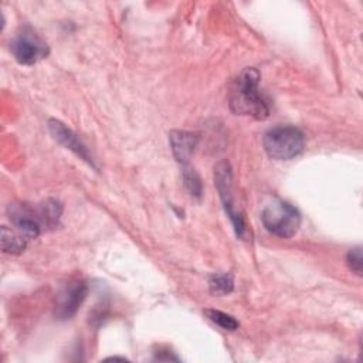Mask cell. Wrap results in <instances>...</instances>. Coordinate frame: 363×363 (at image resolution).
<instances>
[{
  "label": "cell",
  "mask_w": 363,
  "mask_h": 363,
  "mask_svg": "<svg viewBox=\"0 0 363 363\" xmlns=\"http://www.w3.org/2000/svg\"><path fill=\"white\" fill-rule=\"evenodd\" d=\"M259 72L252 68H244L237 77L231 94L230 108L237 115H250L255 119H265L269 115V108L258 91Z\"/></svg>",
  "instance_id": "cell-1"
},
{
  "label": "cell",
  "mask_w": 363,
  "mask_h": 363,
  "mask_svg": "<svg viewBox=\"0 0 363 363\" xmlns=\"http://www.w3.org/2000/svg\"><path fill=\"white\" fill-rule=\"evenodd\" d=\"M305 146L303 133L295 126H275L264 136L267 155L277 160H289L298 156Z\"/></svg>",
  "instance_id": "cell-2"
},
{
  "label": "cell",
  "mask_w": 363,
  "mask_h": 363,
  "mask_svg": "<svg viewBox=\"0 0 363 363\" xmlns=\"http://www.w3.org/2000/svg\"><path fill=\"white\" fill-rule=\"evenodd\" d=\"M264 227L274 235L281 238H289L295 235L301 225L299 211L284 200H275L269 203L261 213Z\"/></svg>",
  "instance_id": "cell-3"
},
{
  "label": "cell",
  "mask_w": 363,
  "mask_h": 363,
  "mask_svg": "<svg viewBox=\"0 0 363 363\" xmlns=\"http://www.w3.org/2000/svg\"><path fill=\"white\" fill-rule=\"evenodd\" d=\"M214 180H216V187L218 190V196L223 201L224 210L227 213V216L230 217L235 234L240 238H245V233H247V227H245V221L244 217L241 216L240 211L235 210L234 207V197H233V172H231V166L228 162L223 160L220 163H217V166L214 167Z\"/></svg>",
  "instance_id": "cell-4"
},
{
  "label": "cell",
  "mask_w": 363,
  "mask_h": 363,
  "mask_svg": "<svg viewBox=\"0 0 363 363\" xmlns=\"http://www.w3.org/2000/svg\"><path fill=\"white\" fill-rule=\"evenodd\" d=\"M11 50L16 60L24 65H33L48 54L47 44L28 27L14 38Z\"/></svg>",
  "instance_id": "cell-5"
},
{
  "label": "cell",
  "mask_w": 363,
  "mask_h": 363,
  "mask_svg": "<svg viewBox=\"0 0 363 363\" xmlns=\"http://www.w3.org/2000/svg\"><path fill=\"white\" fill-rule=\"evenodd\" d=\"M10 220L17 231L27 240L37 238L44 227L38 207L34 208L27 203H13L9 206Z\"/></svg>",
  "instance_id": "cell-6"
},
{
  "label": "cell",
  "mask_w": 363,
  "mask_h": 363,
  "mask_svg": "<svg viewBox=\"0 0 363 363\" xmlns=\"http://www.w3.org/2000/svg\"><path fill=\"white\" fill-rule=\"evenodd\" d=\"M88 294V286L84 281H74L69 282L64 291L61 292L57 309H55V316L58 319H69L77 313L82 302L85 301Z\"/></svg>",
  "instance_id": "cell-7"
},
{
  "label": "cell",
  "mask_w": 363,
  "mask_h": 363,
  "mask_svg": "<svg viewBox=\"0 0 363 363\" xmlns=\"http://www.w3.org/2000/svg\"><path fill=\"white\" fill-rule=\"evenodd\" d=\"M48 129L52 135V138L61 143L64 147L69 149L72 153H75L79 159H82L84 162H86L88 164H91L92 167H96L94 163V159L91 156V153L88 152L86 146L79 140V138L69 129L67 128L61 121L57 119H50L48 121Z\"/></svg>",
  "instance_id": "cell-8"
},
{
  "label": "cell",
  "mask_w": 363,
  "mask_h": 363,
  "mask_svg": "<svg viewBox=\"0 0 363 363\" xmlns=\"http://www.w3.org/2000/svg\"><path fill=\"white\" fill-rule=\"evenodd\" d=\"M169 140L172 146V152L179 163L183 166L189 163L193 156L196 146L199 143V136L186 130H172L169 133Z\"/></svg>",
  "instance_id": "cell-9"
},
{
  "label": "cell",
  "mask_w": 363,
  "mask_h": 363,
  "mask_svg": "<svg viewBox=\"0 0 363 363\" xmlns=\"http://www.w3.org/2000/svg\"><path fill=\"white\" fill-rule=\"evenodd\" d=\"M27 245V238H24L18 231H13L9 227H1V248L7 254H20Z\"/></svg>",
  "instance_id": "cell-10"
},
{
  "label": "cell",
  "mask_w": 363,
  "mask_h": 363,
  "mask_svg": "<svg viewBox=\"0 0 363 363\" xmlns=\"http://www.w3.org/2000/svg\"><path fill=\"white\" fill-rule=\"evenodd\" d=\"M183 180H184V186H186L187 191L190 193V196L200 199L203 194V183H201V179L194 167H191L189 164L183 166Z\"/></svg>",
  "instance_id": "cell-11"
},
{
  "label": "cell",
  "mask_w": 363,
  "mask_h": 363,
  "mask_svg": "<svg viewBox=\"0 0 363 363\" xmlns=\"http://www.w3.org/2000/svg\"><path fill=\"white\" fill-rule=\"evenodd\" d=\"M204 313L211 322H214L216 325H218L224 330H235L240 326L238 320L234 316H231L225 312H221V311H217V309H206Z\"/></svg>",
  "instance_id": "cell-12"
},
{
  "label": "cell",
  "mask_w": 363,
  "mask_h": 363,
  "mask_svg": "<svg viewBox=\"0 0 363 363\" xmlns=\"http://www.w3.org/2000/svg\"><path fill=\"white\" fill-rule=\"evenodd\" d=\"M210 291L216 295H227L234 289V279L230 274L213 275L208 281Z\"/></svg>",
  "instance_id": "cell-13"
},
{
  "label": "cell",
  "mask_w": 363,
  "mask_h": 363,
  "mask_svg": "<svg viewBox=\"0 0 363 363\" xmlns=\"http://www.w3.org/2000/svg\"><path fill=\"white\" fill-rule=\"evenodd\" d=\"M346 261H347L349 268H350L354 274H357V275L362 274V248H360V247L352 248V250L347 252V255H346Z\"/></svg>",
  "instance_id": "cell-14"
}]
</instances>
